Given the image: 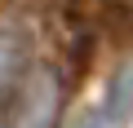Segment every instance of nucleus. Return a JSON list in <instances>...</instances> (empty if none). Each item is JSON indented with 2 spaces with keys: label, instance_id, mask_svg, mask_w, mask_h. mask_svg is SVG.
Returning <instances> with one entry per match:
<instances>
[{
  "label": "nucleus",
  "instance_id": "3",
  "mask_svg": "<svg viewBox=\"0 0 133 128\" xmlns=\"http://www.w3.org/2000/svg\"><path fill=\"white\" fill-rule=\"evenodd\" d=\"M102 110H107V119L115 124V128H124V124H133V62L111 80V88H107V102H102Z\"/></svg>",
  "mask_w": 133,
  "mask_h": 128
},
{
  "label": "nucleus",
  "instance_id": "1",
  "mask_svg": "<svg viewBox=\"0 0 133 128\" xmlns=\"http://www.w3.org/2000/svg\"><path fill=\"white\" fill-rule=\"evenodd\" d=\"M62 110V80L49 66H31L27 80L14 88V110L5 128H58Z\"/></svg>",
  "mask_w": 133,
  "mask_h": 128
},
{
  "label": "nucleus",
  "instance_id": "4",
  "mask_svg": "<svg viewBox=\"0 0 133 128\" xmlns=\"http://www.w3.org/2000/svg\"><path fill=\"white\" fill-rule=\"evenodd\" d=\"M76 128H115V124L107 119V110H102V106H89V110L76 119Z\"/></svg>",
  "mask_w": 133,
  "mask_h": 128
},
{
  "label": "nucleus",
  "instance_id": "2",
  "mask_svg": "<svg viewBox=\"0 0 133 128\" xmlns=\"http://www.w3.org/2000/svg\"><path fill=\"white\" fill-rule=\"evenodd\" d=\"M31 71V31L22 18H0V97H14V88Z\"/></svg>",
  "mask_w": 133,
  "mask_h": 128
}]
</instances>
